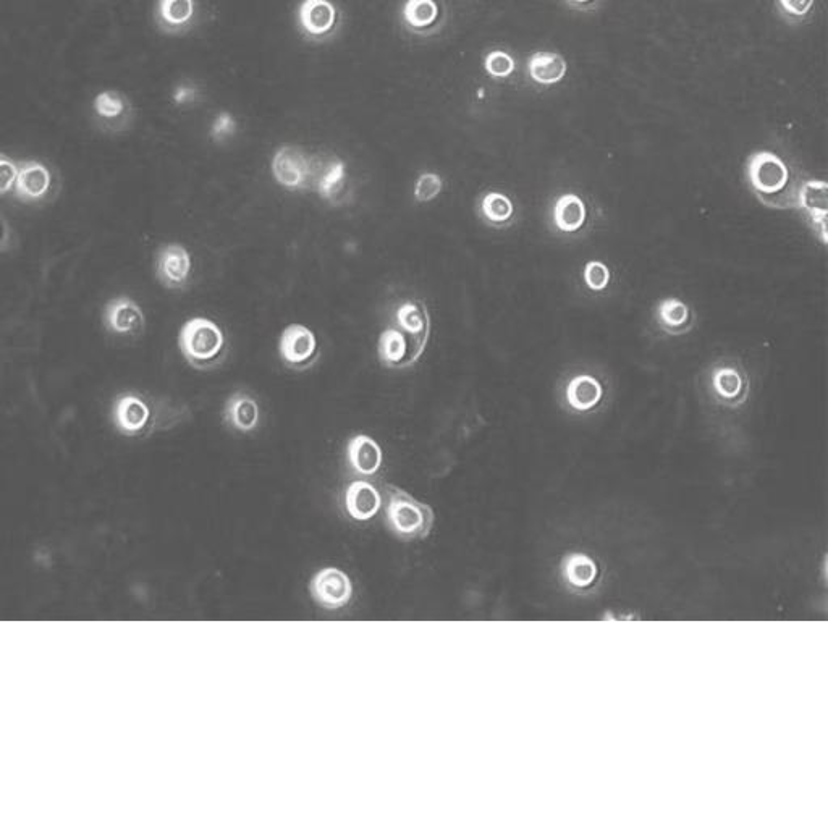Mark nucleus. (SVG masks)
<instances>
[{
  "label": "nucleus",
  "mask_w": 828,
  "mask_h": 828,
  "mask_svg": "<svg viewBox=\"0 0 828 828\" xmlns=\"http://www.w3.org/2000/svg\"><path fill=\"white\" fill-rule=\"evenodd\" d=\"M592 2L594 0H567V4L575 7V9H588L589 5H592Z\"/></svg>",
  "instance_id": "nucleus-35"
},
{
  "label": "nucleus",
  "mask_w": 828,
  "mask_h": 828,
  "mask_svg": "<svg viewBox=\"0 0 828 828\" xmlns=\"http://www.w3.org/2000/svg\"><path fill=\"white\" fill-rule=\"evenodd\" d=\"M340 25V12L332 0H301L296 9V26L311 43L334 38Z\"/></svg>",
  "instance_id": "nucleus-4"
},
{
  "label": "nucleus",
  "mask_w": 828,
  "mask_h": 828,
  "mask_svg": "<svg viewBox=\"0 0 828 828\" xmlns=\"http://www.w3.org/2000/svg\"><path fill=\"white\" fill-rule=\"evenodd\" d=\"M799 209L811 217L812 224L820 232L822 243L827 245L828 185L824 180H807L796 193Z\"/></svg>",
  "instance_id": "nucleus-19"
},
{
  "label": "nucleus",
  "mask_w": 828,
  "mask_h": 828,
  "mask_svg": "<svg viewBox=\"0 0 828 828\" xmlns=\"http://www.w3.org/2000/svg\"><path fill=\"white\" fill-rule=\"evenodd\" d=\"M272 177L288 191L309 190L311 156L295 144H284L275 151L271 162Z\"/></svg>",
  "instance_id": "nucleus-7"
},
{
  "label": "nucleus",
  "mask_w": 828,
  "mask_h": 828,
  "mask_svg": "<svg viewBox=\"0 0 828 828\" xmlns=\"http://www.w3.org/2000/svg\"><path fill=\"white\" fill-rule=\"evenodd\" d=\"M444 190V180L436 172H423L414 183V199L421 204L431 203Z\"/></svg>",
  "instance_id": "nucleus-28"
},
{
  "label": "nucleus",
  "mask_w": 828,
  "mask_h": 828,
  "mask_svg": "<svg viewBox=\"0 0 828 828\" xmlns=\"http://www.w3.org/2000/svg\"><path fill=\"white\" fill-rule=\"evenodd\" d=\"M222 421L230 431L251 434L261 424V408L256 398L246 390L233 392L224 405Z\"/></svg>",
  "instance_id": "nucleus-16"
},
{
  "label": "nucleus",
  "mask_w": 828,
  "mask_h": 828,
  "mask_svg": "<svg viewBox=\"0 0 828 828\" xmlns=\"http://www.w3.org/2000/svg\"><path fill=\"white\" fill-rule=\"evenodd\" d=\"M424 351L419 350L410 337L397 329V327H387V329L379 335V342H377V356L381 361L382 366L387 369H408L413 366L416 361L421 358Z\"/></svg>",
  "instance_id": "nucleus-13"
},
{
  "label": "nucleus",
  "mask_w": 828,
  "mask_h": 828,
  "mask_svg": "<svg viewBox=\"0 0 828 828\" xmlns=\"http://www.w3.org/2000/svg\"><path fill=\"white\" fill-rule=\"evenodd\" d=\"M112 423L122 436H141L149 427H156L153 406L140 393H122L112 405Z\"/></svg>",
  "instance_id": "nucleus-8"
},
{
  "label": "nucleus",
  "mask_w": 828,
  "mask_h": 828,
  "mask_svg": "<svg viewBox=\"0 0 828 828\" xmlns=\"http://www.w3.org/2000/svg\"><path fill=\"white\" fill-rule=\"evenodd\" d=\"M526 73L536 85H558L567 77V60L558 52H534L526 62Z\"/></svg>",
  "instance_id": "nucleus-21"
},
{
  "label": "nucleus",
  "mask_w": 828,
  "mask_h": 828,
  "mask_svg": "<svg viewBox=\"0 0 828 828\" xmlns=\"http://www.w3.org/2000/svg\"><path fill=\"white\" fill-rule=\"evenodd\" d=\"M712 389H714L715 398L731 408L743 405L744 400L748 398L746 377L740 369L731 368V366H722L712 371Z\"/></svg>",
  "instance_id": "nucleus-22"
},
{
  "label": "nucleus",
  "mask_w": 828,
  "mask_h": 828,
  "mask_svg": "<svg viewBox=\"0 0 828 828\" xmlns=\"http://www.w3.org/2000/svg\"><path fill=\"white\" fill-rule=\"evenodd\" d=\"M196 99H198V89L188 83H180L172 93V101L177 107L190 106L196 102Z\"/></svg>",
  "instance_id": "nucleus-34"
},
{
  "label": "nucleus",
  "mask_w": 828,
  "mask_h": 828,
  "mask_svg": "<svg viewBox=\"0 0 828 828\" xmlns=\"http://www.w3.org/2000/svg\"><path fill=\"white\" fill-rule=\"evenodd\" d=\"M178 348L196 371H211L224 363L229 343L224 330L207 317H191L178 334Z\"/></svg>",
  "instance_id": "nucleus-1"
},
{
  "label": "nucleus",
  "mask_w": 828,
  "mask_h": 828,
  "mask_svg": "<svg viewBox=\"0 0 828 828\" xmlns=\"http://www.w3.org/2000/svg\"><path fill=\"white\" fill-rule=\"evenodd\" d=\"M17 177L18 161L7 154L0 153V198L12 193Z\"/></svg>",
  "instance_id": "nucleus-31"
},
{
  "label": "nucleus",
  "mask_w": 828,
  "mask_h": 828,
  "mask_svg": "<svg viewBox=\"0 0 828 828\" xmlns=\"http://www.w3.org/2000/svg\"><path fill=\"white\" fill-rule=\"evenodd\" d=\"M385 523L400 541H423L434 526V510L397 486L384 487Z\"/></svg>",
  "instance_id": "nucleus-2"
},
{
  "label": "nucleus",
  "mask_w": 828,
  "mask_h": 828,
  "mask_svg": "<svg viewBox=\"0 0 828 828\" xmlns=\"http://www.w3.org/2000/svg\"><path fill=\"white\" fill-rule=\"evenodd\" d=\"M279 355L288 369L308 371L321 356L316 334L303 324H290L280 334Z\"/></svg>",
  "instance_id": "nucleus-6"
},
{
  "label": "nucleus",
  "mask_w": 828,
  "mask_h": 828,
  "mask_svg": "<svg viewBox=\"0 0 828 828\" xmlns=\"http://www.w3.org/2000/svg\"><path fill=\"white\" fill-rule=\"evenodd\" d=\"M602 397H604L602 384L597 381L596 377L589 376V374H579L573 377L565 390L567 403L576 413H588L594 410Z\"/></svg>",
  "instance_id": "nucleus-23"
},
{
  "label": "nucleus",
  "mask_w": 828,
  "mask_h": 828,
  "mask_svg": "<svg viewBox=\"0 0 828 828\" xmlns=\"http://www.w3.org/2000/svg\"><path fill=\"white\" fill-rule=\"evenodd\" d=\"M586 216H588L586 204L575 193L562 195L555 201L554 224L560 232H578L586 222Z\"/></svg>",
  "instance_id": "nucleus-26"
},
{
  "label": "nucleus",
  "mask_w": 828,
  "mask_h": 828,
  "mask_svg": "<svg viewBox=\"0 0 828 828\" xmlns=\"http://www.w3.org/2000/svg\"><path fill=\"white\" fill-rule=\"evenodd\" d=\"M102 321L110 334L125 335V337L140 335L146 326L143 309L128 296L112 298L104 308Z\"/></svg>",
  "instance_id": "nucleus-14"
},
{
  "label": "nucleus",
  "mask_w": 828,
  "mask_h": 828,
  "mask_svg": "<svg viewBox=\"0 0 828 828\" xmlns=\"http://www.w3.org/2000/svg\"><path fill=\"white\" fill-rule=\"evenodd\" d=\"M308 191H314L332 206H342L348 193L347 162L335 154L311 156Z\"/></svg>",
  "instance_id": "nucleus-3"
},
{
  "label": "nucleus",
  "mask_w": 828,
  "mask_h": 828,
  "mask_svg": "<svg viewBox=\"0 0 828 828\" xmlns=\"http://www.w3.org/2000/svg\"><path fill=\"white\" fill-rule=\"evenodd\" d=\"M347 461L353 473L371 478L379 473L384 463L381 445L366 434H356L347 444Z\"/></svg>",
  "instance_id": "nucleus-18"
},
{
  "label": "nucleus",
  "mask_w": 828,
  "mask_h": 828,
  "mask_svg": "<svg viewBox=\"0 0 828 828\" xmlns=\"http://www.w3.org/2000/svg\"><path fill=\"white\" fill-rule=\"evenodd\" d=\"M440 5L437 0H405L402 7L403 25L411 33L427 36L440 18Z\"/></svg>",
  "instance_id": "nucleus-24"
},
{
  "label": "nucleus",
  "mask_w": 828,
  "mask_h": 828,
  "mask_svg": "<svg viewBox=\"0 0 828 828\" xmlns=\"http://www.w3.org/2000/svg\"><path fill=\"white\" fill-rule=\"evenodd\" d=\"M655 321L668 335H681L693 326L691 309L678 298H665L655 308Z\"/></svg>",
  "instance_id": "nucleus-25"
},
{
  "label": "nucleus",
  "mask_w": 828,
  "mask_h": 828,
  "mask_svg": "<svg viewBox=\"0 0 828 828\" xmlns=\"http://www.w3.org/2000/svg\"><path fill=\"white\" fill-rule=\"evenodd\" d=\"M191 271H193V261L185 246L169 243L157 251V280L165 288L185 290L190 284Z\"/></svg>",
  "instance_id": "nucleus-11"
},
{
  "label": "nucleus",
  "mask_w": 828,
  "mask_h": 828,
  "mask_svg": "<svg viewBox=\"0 0 828 828\" xmlns=\"http://www.w3.org/2000/svg\"><path fill=\"white\" fill-rule=\"evenodd\" d=\"M238 123L229 112H220L211 125V138L216 143H224L237 133Z\"/></svg>",
  "instance_id": "nucleus-32"
},
{
  "label": "nucleus",
  "mask_w": 828,
  "mask_h": 828,
  "mask_svg": "<svg viewBox=\"0 0 828 828\" xmlns=\"http://www.w3.org/2000/svg\"><path fill=\"white\" fill-rule=\"evenodd\" d=\"M746 178L754 195H775L790 183V169L772 151H756L746 162Z\"/></svg>",
  "instance_id": "nucleus-5"
},
{
  "label": "nucleus",
  "mask_w": 828,
  "mask_h": 828,
  "mask_svg": "<svg viewBox=\"0 0 828 828\" xmlns=\"http://www.w3.org/2000/svg\"><path fill=\"white\" fill-rule=\"evenodd\" d=\"M484 68L489 77L495 80H505V78L512 77L515 72V59L508 52L492 51L484 59Z\"/></svg>",
  "instance_id": "nucleus-29"
},
{
  "label": "nucleus",
  "mask_w": 828,
  "mask_h": 828,
  "mask_svg": "<svg viewBox=\"0 0 828 828\" xmlns=\"http://www.w3.org/2000/svg\"><path fill=\"white\" fill-rule=\"evenodd\" d=\"M584 284L588 285L592 292H604L610 284V269L607 264L600 261H589L584 266Z\"/></svg>",
  "instance_id": "nucleus-30"
},
{
  "label": "nucleus",
  "mask_w": 828,
  "mask_h": 828,
  "mask_svg": "<svg viewBox=\"0 0 828 828\" xmlns=\"http://www.w3.org/2000/svg\"><path fill=\"white\" fill-rule=\"evenodd\" d=\"M196 20L195 0H157L154 22L167 36H182Z\"/></svg>",
  "instance_id": "nucleus-17"
},
{
  "label": "nucleus",
  "mask_w": 828,
  "mask_h": 828,
  "mask_svg": "<svg viewBox=\"0 0 828 828\" xmlns=\"http://www.w3.org/2000/svg\"><path fill=\"white\" fill-rule=\"evenodd\" d=\"M778 10L790 22H801L811 12L814 0H777Z\"/></svg>",
  "instance_id": "nucleus-33"
},
{
  "label": "nucleus",
  "mask_w": 828,
  "mask_h": 828,
  "mask_svg": "<svg viewBox=\"0 0 828 828\" xmlns=\"http://www.w3.org/2000/svg\"><path fill=\"white\" fill-rule=\"evenodd\" d=\"M393 327L405 332L419 350H426L431 335V317L424 301L405 300L398 303L393 311Z\"/></svg>",
  "instance_id": "nucleus-15"
},
{
  "label": "nucleus",
  "mask_w": 828,
  "mask_h": 828,
  "mask_svg": "<svg viewBox=\"0 0 828 828\" xmlns=\"http://www.w3.org/2000/svg\"><path fill=\"white\" fill-rule=\"evenodd\" d=\"M478 214L484 224L500 229L503 225L510 224L515 214V206H513L512 199L503 193L489 191L479 201Z\"/></svg>",
  "instance_id": "nucleus-27"
},
{
  "label": "nucleus",
  "mask_w": 828,
  "mask_h": 828,
  "mask_svg": "<svg viewBox=\"0 0 828 828\" xmlns=\"http://www.w3.org/2000/svg\"><path fill=\"white\" fill-rule=\"evenodd\" d=\"M382 495L368 481H353L345 489V508L356 521H368L379 513Z\"/></svg>",
  "instance_id": "nucleus-20"
},
{
  "label": "nucleus",
  "mask_w": 828,
  "mask_h": 828,
  "mask_svg": "<svg viewBox=\"0 0 828 828\" xmlns=\"http://www.w3.org/2000/svg\"><path fill=\"white\" fill-rule=\"evenodd\" d=\"M91 109L96 125L109 133L127 131L135 119V107L130 98L117 89H104L96 94Z\"/></svg>",
  "instance_id": "nucleus-9"
},
{
  "label": "nucleus",
  "mask_w": 828,
  "mask_h": 828,
  "mask_svg": "<svg viewBox=\"0 0 828 828\" xmlns=\"http://www.w3.org/2000/svg\"><path fill=\"white\" fill-rule=\"evenodd\" d=\"M309 594L322 609H342L353 596V583L340 568H322L309 581Z\"/></svg>",
  "instance_id": "nucleus-10"
},
{
  "label": "nucleus",
  "mask_w": 828,
  "mask_h": 828,
  "mask_svg": "<svg viewBox=\"0 0 828 828\" xmlns=\"http://www.w3.org/2000/svg\"><path fill=\"white\" fill-rule=\"evenodd\" d=\"M52 172L44 162L18 161V177L13 186V195L18 201L26 204L41 203L47 196L51 195Z\"/></svg>",
  "instance_id": "nucleus-12"
}]
</instances>
